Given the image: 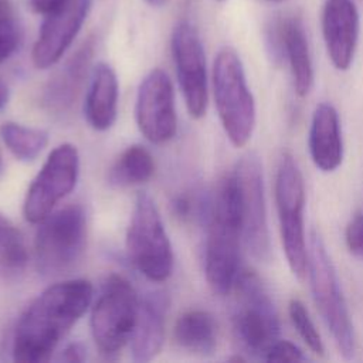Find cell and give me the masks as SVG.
Listing matches in <instances>:
<instances>
[{
  "label": "cell",
  "instance_id": "83f0119b",
  "mask_svg": "<svg viewBox=\"0 0 363 363\" xmlns=\"http://www.w3.org/2000/svg\"><path fill=\"white\" fill-rule=\"evenodd\" d=\"M345 241L347 250L359 258H363V211H357L346 225Z\"/></svg>",
  "mask_w": 363,
  "mask_h": 363
},
{
  "label": "cell",
  "instance_id": "8fae6325",
  "mask_svg": "<svg viewBox=\"0 0 363 363\" xmlns=\"http://www.w3.org/2000/svg\"><path fill=\"white\" fill-rule=\"evenodd\" d=\"M78 176V149L72 143L54 147L27 189L23 203L24 218L31 224L41 223L74 190Z\"/></svg>",
  "mask_w": 363,
  "mask_h": 363
},
{
  "label": "cell",
  "instance_id": "d6986e66",
  "mask_svg": "<svg viewBox=\"0 0 363 363\" xmlns=\"http://www.w3.org/2000/svg\"><path fill=\"white\" fill-rule=\"evenodd\" d=\"M308 146L313 164L322 172H335L343 160V140L337 111L320 102L312 115Z\"/></svg>",
  "mask_w": 363,
  "mask_h": 363
},
{
  "label": "cell",
  "instance_id": "2e32d148",
  "mask_svg": "<svg viewBox=\"0 0 363 363\" xmlns=\"http://www.w3.org/2000/svg\"><path fill=\"white\" fill-rule=\"evenodd\" d=\"M268 38L274 57H285L288 61L296 95L306 96L313 86V65L302 21L295 16L278 20Z\"/></svg>",
  "mask_w": 363,
  "mask_h": 363
},
{
  "label": "cell",
  "instance_id": "d4e9b609",
  "mask_svg": "<svg viewBox=\"0 0 363 363\" xmlns=\"http://www.w3.org/2000/svg\"><path fill=\"white\" fill-rule=\"evenodd\" d=\"M288 313H289V319H291L294 328L296 329V332L299 333L302 340L306 343V346L313 353L323 356L325 347H323L320 333L318 332L315 323L312 322L305 305L299 299L292 298L288 303Z\"/></svg>",
  "mask_w": 363,
  "mask_h": 363
},
{
  "label": "cell",
  "instance_id": "7c38bea8",
  "mask_svg": "<svg viewBox=\"0 0 363 363\" xmlns=\"http://www.w3.org/2000/svg\"><path fill=\"white\" fill-rule=\"evenodd\" d=\"M177 82L191 118L206 115L208 105V77L206 52L196 27L186 20L179 21L170 38Z\"/></svg>",
  "mask_w": 363,
  "mask_h": 363
},
{
  "label": "cell",
  "instance_id": "5bb4252c",
  "mask_svg": "<svg viewBox=\"0 0 363 363\" xmlns=\"http://www.w3.org/2000/svg\"><path fill=\"white\" fill-rule=\"evenodd\" d=\"M92 0H71L62 9L44 16L33 45V64L38 69L55 65L74 43L89 13Z\"/></svg>",
  "mask_w": 363,
  "mask_h": 363
},
{
  "label": "cell",
  "instance_id": "7402d4cb",
  "mask_svg": "<svg viewBox=\"0 0 363 363\" xmlns=\"http://www.w3.org/2000/svg\"><path fill=\"white\" fill-rule=\"evenodd\" d=\"M155 159L142 145L128 146L115 160L108 173V182L118 189L146 183L155 174Z\"/></svg>",
  "mask_w": 363,
  "mask_h": 363
},
{
  "label": "cell",
  "instance_id": "e0dca14e",
  "mask_svg": "<svg viewBox=\"0 0 363 363\" xmlns=\"http://www.w3.org/2000/svg\"><path fill=\"white\" fill-rule=\"evenodd\" d=\"M94 45L92 38L84 43L47 82L41 102L50 113L64 115L74 106L89 74Z\"/></svg>",
  "mask_w": 363,
  "mask_h": 363
},
{
  "label": "cell",
  "instance_id": "4316f807",
  "mask_svg": "<svg viewBox=\"0 0 363 363\" xmlns=\"http://www.w3.org/2000/svg\"><path fill=\"white\" fill-rule=\"evenodd\" d=\"M264 360L267 362H303L306 357L302 350L289 340L278 339L265 353Z\"/></svg>",
  "mask_w": 363,
  "mask_h": 363
},
{
  "label": "cell",
  "instance_id": "4dcf8cb0",
  "mask_svg": "<svg viewBox=\"0 0 363 363\" xmlns=\"http://www.w3.org/2000/svg\"><path fill=\"white\" fill-rule=\"evenodd\" d=\"M14 17V7L11 0H0V20Z\"/></svg>",
  "mask_w": 363,
  "mask_h": 363
},
{
  "label": "cell",
  "instance_id": "f546056e",
  "mask_svg": "<svg viewBox=\"0 0 363 363\" xmlns=\"http://www.w3.org/2000/svg\"><path fill=\"white\" fill-rule=\"evenodd\" d=\"M69 1L71 0H30V6L34 13L44 17V16H48V14L62 9Z\"/></svg>",
  "mask_w": 363,
  "mask_h": 363
},
{
  "label": "cell",
  "instance_id": "8992f818",
  "mask_svg": "<svg viewBox=\"0 0 363 363\" xmlns=\"http://www.w3.org/2000/svg\"><path fill=\"white\" fill-rule=\"evenodd\" d=\"M86 244V214L79 204L54 210L41 223L34 241L35 265L47 278L69 272Z\"/></svg>",
  "mask_w": 363,
  "mask_h": 363
},
{
  "label": "cell",
  "instance_id": "9a60e30c",
  "mask_svg": "<svg viewBox=\"0 0 363 363\" xmlns=\"http://www.w3.org/2000/svg\"><path fill=\"white\" fill-rule=\"evenodd\" d=\"M320 23L330 62L339 71L349 69L360 33V16L356 4L353 0H326Z\"/></svg>",
  "mask_w": 363,
  "mask_h": 363
},
{
  "label": "cell",
  "instance_id": "9c48e42d",
  "mask_svg": "<svg viewBox=\"0 0 363 363\" xmlns=\"http://www.w3.org/2000/svg\"><path fill=\"white\" fill-rule=\"evenodd\" d=\"M275 204L284 252L292 274L302 279L308 268V245L305 237L303 208L305 184L294 156L285 152L275 177Z\"/></svg>",
  "mask_w": 363,
  "mask_h": 363
},
{
  "label": "cell",
  "instance_id": "cb8c5ba5",
  "mask_svg": "<svg viewBox=\"0 0 363 363\" xmlns=\"http://www.w3.org/2000/svg\"><path fill=\"white\" fill-rule=\"evenodd\" d=\"M28 262V252L21 231L0 213V272L6 277L20 275Z\"/></svg>",
  "mask_w": 363,
  "mask_h": 363
},
{
  "label": "cell",
  "instance_id": "836d02e7",
  "mask_svg": "<svg viewBox=\"0 0 363 363\" xmlns=\"http://www.w3.org/2000/svg\"><path fill=\"white\" fill-rule=\"evenodd\" d=\"M3 170H4V164H3V157H1V153H0V176L3 174Z\"/></svg>",
  "mask_w": 363,
  "mask_h": 363
},
{
  "label": "cell",
  "instance_id": "52a82bcc",
  "mask_svg": "<svg viewBox=\"0 0 363 363\" xmlns=\"http://www.w3.org/2000/svg\"><path fill=\"white\" fill-rule=\"evenodd\" d=\"M306 275L315 305L330 330L340 354L345 359H352L354 354L353 325L339 288L336 271L316 230H312L309 235Z\"/></svg>",
  "mask_w": 363,
  "mask_h": 363
},
{
  "label": "cell",
  "instance_id": "5b68a950",
  "mask_svg": "<svg viewBox=\"0 0 363 363\" xmlns=\"http://www.w3.org/2000/svg\"><path fill=\"white\" fill-rule=\"evenodd\" d=\"M126 254L150 282H164L173 271V250L155 200L145 191L135 199L126 230Z\"/></svg>",
  "mask_w": 363,
  "mask_h": 363
},
{
  "label": "cell",
  "instance_id": "30bf717a",
  "mask_svg": "<svg viewBox=\"0 0 363 363\" xmlns=\"http://www.w3.org/2000/svg\"><path fill=\"white\" fill-rule=\"evenodd\" d=\"M231 177L235 187L242 240L259 261L269 258V230L264 194L262 166L255 153H245L235 163Z\"/></svg>",
  "mask_w": 363,
  "mask_h": 363
},
{
  "label": "cell",
  "instance_id": "4fadbf2b",
  "mask_svg": "<svg viewBox=\"0 0 363 363\" xmlns=\"http://www.w3.org/2000/svg\"><path fill=\"white\" fill-rule=\"evenodd\" d=\"M135 118L140 133L155 145L166 143L176 135L174 89L163 69L155 68L142 79L136 94Z\"/></svg>",
  "mask_w": 363,
  "mask_h": 363
},
{
  "label": "cell",
  "instance_id": "e575fe53",
  "mask_svg": "<svg viewBox=\"0 0 363 363\" xmlns=\"http://www.w3.org/2000/svg\"><path fill=\"white\" fill-rule=\"evenodd\" d=\"M265 1H269V3H284L286 0H265Z\"/></svg>",
  "mask_w": 363,
  "mask_h": 363
},
{
  "label": "cell",
  "instance_id": "277c9868",
  "mask_svg": "<svg viewBox=\"0 0 363 363\" xmlns=\"http://www.w3.org/2000/svg\"><path fill=\"white\" fill-rule=\"evenodd\" d=\"M233 329L241 347L262 359L279 339V322L275 306L261 278L251 269H240L235 284Z\"/></svg>",
  "mask_w": 363,
  "mask_h": 363
},
{
  "label": "cell",
  "instance_id": "ba28073f",
  "mask_svg": "<svg viewBox=\"0 0 363 363\" xmlns=\"http://www.w3.org/2000/svg\"><path fill=\"white\" fill-rule=\"evenodd\" d=\"M139 305L133 285L122 275H109L91 308V335L105 357L118 354L132 335Z\"/></svg>",
  "mask_w": 363,
  "mask_h": 363
},
{
  "label": "cell",
  "instance_id": "f1b7e54d",
  "mask_svg": "<svg viewBox=\"0 0 363 363\" xmlns=\"http://www.w3.org/2000/svg\"><path fill=\"white\" fill-rule=\"evenodd\" d=\"M62 362H84L86 359V347L79 342H72L67 345L58 356Z\"/></svg>",
  "mask_w": 363,
  "mask_h": 363
},
{
  "label": "cell",
  "instance_id": "44dd1931",
  "mask_svg": "<svg viewBox=\"0 0 363 363\" xmlns=\"http://www.w3.org/2000/svg\"><path fill=\"white\" fill-rule=\"evenodd\" d=\"M173 337L177 346L184 352L197 356H208L217 347V320L204 309L186 311L174 323Z\"/></svg>",
  "mask_w": 363,
  "mask_h": 363
},
{
  "label": "cell",
  "instance_id": "d6a6232c",
  "mask_svg": "<svg viewBox=\"0 0 363 363\" xmlns=\"http://www.w3.org/2000/svg\"><path fill=\"white\" fill-rule=\"evenodd\" d=\"M149 6H152V7H162V6H164L169 0H145Z\"/></svg>",
  "mask_w": 363,
  "mask_h": 363
},
{
  "label": "cell",
  "instance_id": "6da1fadb",
  "mask_svg": "<svg viewBox=\"0 0 363 363\" xmlns=\"http://www.w3.org/2000/svg\"><path fill=\"white\" fill-rule=\"evenodd\" d=\"M92 295L91 282L82 278L47 286L18 318L11 340L13 360L18 363L50 360L60 342L88 311Z\"/></svg>",
  "mask_w": 363,
  "mask_h": 363
},
{
  "label": "cell",
  "instance_id": "7a4b0ae2",
  "mask_svg": "<svg viewBox=\"0 0 363 363\" xmlns=\"http://www.w3.org/2000/svg\"><path fill=\"white\" fill-rule=\"evenodd\" d=\"M204 250V274L211 291L227 295L240 272V244L242 240L235 187L231 173L224 176L210 199Z\"/></svg>",
  "mask_w": 363,
  "mask_h": 363
},
{
  "label": "cell",
  "instance_id": "ac0fdd59",
  "mask_svg": "<svg viewBox=\"0 0 363 363\" xmlns=\"http://www.w3.org/2000/svg\"><path fill=\"white\" fill-rule=\"evenodd\" d=\"M167 311V296L159 291H150L139 298L138 313L129 347L132 360L150 362L164 343V318Z\"/></svg>",
  "mask_w": 363,
  "mask_h": 363
},
{
  "label": "cell",
  "instance_id": "603a6c76",
  "mask_svg": "<svg viewBox=\"0 0 363 363\" xmlns=\"http://www.w3.org/2000/svg\"><path fill=\"white\" fill-rule=\"evenodd\" d=\"M0 136L10 153L21 162L35 160L48 145V133L44 129L18 122H4Z\"/></svg>",
  "mask_w": 363,
  "mask_h": 363
},
{
  "label": "cell",
  "instance_id": "3957f363",
  "mask_svg": "<svg viewBox=\"0 0 363 363\" xmlns=\"http://www.w3.org/2000/svg\"><path fill=\"white\" fill-rule=\"evenodd\" d=\"M213 96L221 126L235 147L245 146L254 132L257 111L242 62L230 47L221 48L213 64Z\"/></svg>",
  "mask_w": 363,
  "mask_h": 363
},
{
  "label": "cell",
  "instance_id": "d590c367",
  "mask_svg": "<svg viewBox=\"0 0 363 363\" xmlns=\"http://www.w3.org/2000/svg\"><path fill=\"white\" fill-rule=\"evenodd\" d=\"M218 1H221V0H218Z\"/></svg>",
  "mask_w": 363,
  "mask_h": 363
},
{
  "label": "cell",
  "instance_id": "ffe728a7",
  "mask_svg": "<svg viewBox=\"0 0 363 363\" xmlns=\"http://www.w3.org/2000/svg\"><path fill=\"white\" fill-rule=\"evenodd\" d=\"M118 101L119 84L113 68L106 62H98L91 71L84 102V113L89 126L99 132L108 130L116 121Z\"/></svg>",
  "mask_w": 363,
  "mask_h": 363
},
{
  "label": "cell",
  "instance_id": "1f68e13d",
  "mask_svg": "<svg viewBox=\"0 0 363 363\" xmlns=\"http://www.w3.org/2000/svg\"><path fill=\"white\" fill-rule=\"evenodd\" d=\"M9 95H10V92H9L7 85L0 79V111L7 105Z\"/></svg>",
  "mask_w": 363,
  "mask_h": 363
},
{
  "label": "cell",
  "instance_id": "484cf974",
  "mask_svg": "<svg viewBox=\"0 0 363 363\" xmlns=\"http://www.w3.org/2000/svg\"><path fill=\"white\" fill-rule=\"evenodd\" d=\"M21 38V27L14 17L0 20V64H3L17 51Z\"/></svg>",
  "mask_w": 363,
  "mask_h": 363
}]
</instances>
